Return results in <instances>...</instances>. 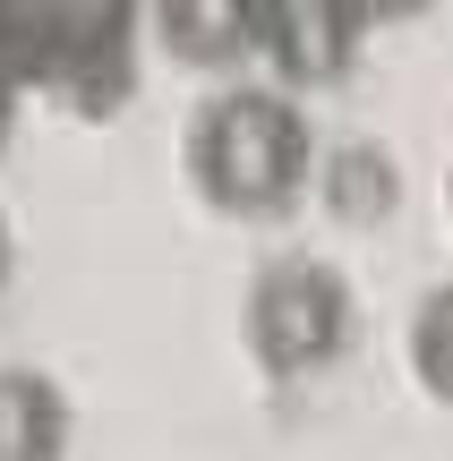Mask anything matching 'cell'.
Returning <instances> with one entry per match:
<instances>
[{
	"instance_id": "4",
	"label": "cell",
	"mask_w": 453,
	"mask_h": 461,
	"mask_svg": "<svg viewBox=\"0 0 453 461\" xmlns=\"http://www.w3.org/2000/svg\"><path fill=\"white\" fill-rule=\"evenodd\" d=\"M146 17L180 68H231L249 51H274V0H146Z\"/></svg>"
},
{
	"instance_id": "8",
	"label": "cell",
	"mask_w": 453,
	"mask_h": 461,
	"mask_svg": "<svg viewBox=\"0 0 453 461\" xmlns=\"http://www.w3.org/2000/svg\"><path fill=\"white\" fill-rule=\"evenodd\" d=\"M428 0H334V17L351 34H368V26H394V17H420Z\"/></svg>"
},
{
	"instance_id": "5",
	"label": "cell",
	"mask_w": 453,
	"mask_h": 461,
	"mask_svg": "<svg viewBox=\"0 0 453 461\" xmlns=\"http://www.w3.org/2000/svg\"><path fill=\"white\" fill-rule=\"evenodd\" d=\"M68 445V402L51 376L0 367V461H43Z\"/></svg>"
},
{
	"instance_id": "6",
	"label": "cell",
	"mask_w": 453,
	"mask_h": 461,
	"mask_svg": "<svg viewBox=\"0 0 453 461\" xmlns=\"http://www.w3.org/2000/svg\"><path fill=\"white\" fill-rule=\"evenodd\" d=\"M411 376H420V393L453 402V282L428 291L420 316H411Z\"/></svg>"
},
{
	"instance_id": "1",
	"label": "cell",
	"mask_w": 453,
	"mask_h": 461,
	"mask_svg": "<svg viewBox=\"0 0 453 461\" xmlns=\"http://www.w3.org/2000/svg\"><path fill=\"white\" fill-rule=\"evenodd\" d=\"M308 163H317V137L283 86H231L188 120V180L214 214H240V222L283 214L308 188Z\"/></svg>"
},
{
	"instance_id": "10",
	"label": "cell",
	"mask_w": 453,
	"mask_h": 461,
	"mask_svg": "<svg viewBox=\"0 0 453 461\" xmlns=\"http://www.w3.org/2000/svg\"><path fill=\"white\" fill-rule=\"evenodd\" d=\"M0 282H9V222H0Z\"/></svg>"
},
{
	"instance_id": "2",
	"label": "cell",
	"mask_w": 453,
	"mask_h": 461,
	"mask_svg": "<svg viewBox=\"0 0 453 461\" xmlns=\"http://www.w3.org/2000/svg\"><path fill=\"white\" fill-rule=\"evenodd\" d=\"M129 34L137 0H0V77L95 112L129 86Z\"/></svg>"
},
{
	"instance_id": "11",
	"label": "cell",
	"mask_w": 453,
	"mask_h": 461,
	"mask_svg": "<svg viewBox=\"0 0 453 461\" xmlns=\"http://www.w3.org/2000/svg\"><path fill=\"white\" fill-rule=\"evenodd\" d=\"M445 214H453V171H445Z\"/></svg>"
},
{
	"instance_id": "3",
	"label": "cell",
	"mask_w": 453,
	"mask_h": 461,
	"mask_svg": "<svg viewBox=\"0 0 453 461\" xmlns=\"http://www.w3.org/2000/svg\"><path fill=\"white\" fill-rule=\"evenodd\" d=\"M351 342V291H342L334 265H308V257H283L257 274L249 291V350L266 376H317V367L342 359Z\"/></svg>"
},
{
	"instance_id": "7",
	"label": "cell",
	"mask_w": 453,
	"mask_h": 461,
	"mask_svg": "<svg viewBox=\"0 0 453 461\" xmlns=\"http://www.w3.org/2000/svg\"><path fill=\"white\" fill-rule=\"evenodd\" d=\"M334 205L351 222L394 214V163H385V154H342V163H334Z\"/></svg>"
},
{
	"instance_id": "9",
	"label": "cell",
	"mask_w": 453,
	"mask_h": 461,
	"mask_svg": "<svg viewBox=\"0 0 453 461\" xmlns=\"http://www.w3.org/2000/svg\"><path fill=\"white\" fill-rule=\"evenodd\" d=\"M9 120H17V86L0 77V137H9Z\"/></svg>"
}]
</instances>
